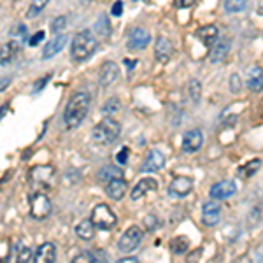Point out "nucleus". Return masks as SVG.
Returning a JSON list of instances; mask_svg holds the SVG:
<instances>
[{"label":"nucleus","instance_id":"13","mask_svg":"<svg viewBox=\"0 0 263 263\" xmlns=\"http://www.w3.org/2000/svg\"><path fill=\"white\" fill-rule=\"evenodd\" d=\"M172 53H174L172 42L168 41L167 37H158V39H156V44H155V57H156V60H158L160 63L171 62Z\"/></svg>","mask_w":263,"mask_h":263},{"label":"nucleus","instance_id":"4","mask_svg":"<svg viewBox=\"0 0 263 263\" xmlns=\"http://www.w3.org/2000/svg\"><path fill=\"white\" fill-rule=\"evenodd\" d=\"M91 223L99 230H112L118 223V218L111 207L105 205V203H99L91 211Z\"/></svg>","mask_w":263,"mask_h":263},{"label":"nucleus","instance_id":"36","mask_svg":"<svg viewBox=\"0 0 263 263\" xmlns=\"http://www.w3.org/2000/svg\"><path fill=\"white\" fill-rule=\"evenodd\" d=\"M128 155H130L128 147H121V149L116 153V162L120 165H126V162H128Z\"/></svg>","mask_w":263,"mask_h":263},{"label":"nucleus","instance_id":"43","mask_svg":"<svg viewBox=\"0 0 263 263\" xmlns=\"http://www.w3.org/2000/svg\"><path fill=\"white\" fill-rule=\"evenodd\" d=\"M202 254V249H197L195 253H192L188 256V263H198V256Z\"/></svg>","mask_w":263,"mask_h":263},{"label":"nucleus","instance_id":"46","mask_svg":"<svg viewBox=\"0 0 263 263\" xmlns=\"http://www.w3.org/2000/svg\"><path fill=\"white\" fill-rule=\"evenodd\" d=\"M258 12H260V14L263 16V0H260V2H258Z\"/></svg>","mask_w":263,"mask_h":263},{"label":"nucleus","instance_id":"1","mask_svg":"<svg viewBox=\"0 0 263 263\" xmlns=\"http://www.w3.org/2000/svg\"><path fill=\"white\" fill-rule=\"evenodd\" d=\"M88 111H90V95L86 91L74 93L67 102L65 111H63V121H65L67 128H78L86 118Z\"/></svg>","mask_w":263,"mask_h":263},{"label":"nucleus","instance_id":"28","mask_svg":"<svg viewBox=\"0 0 263 263\" xmlns=\"http://www.w3.org/2000/svg\"><path fill=\"white\" fill-rule=\"evenodd\" d=\"M188 95H190V99H192L193 104H198V102H200L202 86H200V83H198L197 79H193V81L188 83Z\"/></svg>","mask_w":263,"mask_h":263},{"label":"nucleus","instance_id":"35","mask_svg":"<svg viewBox=\"0 0 263 263\" xmlns=\"http://www.w3.org/2000/svg\"><path fill=\"white\" fill-rule=\"evenodd\" d=\"M118 109H120V102H118V99H109L107 102H105V105L102 107V111H104L105 114H112L116 112Z\"/></svg>","mask_w":263,"mask_h":263},{"label":"nucleus","instance_id":"20","mask_svg":"<svg viewBox=\"0 0 263 263\" xmlns=\"http://www.w3.org/2000/svg\"><path fill=\"white\" fill-rule=\"evenodd\" d=\"M218 27L216 25H207V27H202L200 30L197 32V37L200 39V42L205 48H213L216 39H218Z\"/></svg>","mask_w":263,"mask_h":263},{"label":"nucleus","instance_id":"22","mask_svg":"<svg viewBox=\"0 0 263 263\" xmlns=\"http://www.w3.org/2000/svg\"><path fill=\"white\" fill-rule=\"evenodd\" d=\"M228 51H230V44L228 42H218L209 49V60L211 63H219L227 58Z\"/></svg>","mask_w":263,"mask_h":263},{"label":"nucleus","instance_id":"10","mask_svg":"<svg viewBox=\"0 0 263 263\" xmlns=\"http://www.w3.org/2000/svg\"><path fill=\"white\" fill-rule=\"evenodd\" d=\"M203 144V135L200 130H188L182 137V151L184 153H197Z\"/></svg>","mask_w":263,"mask_h":263},{"label":"nucleus","instance_id":"24","mask_svg":"<svg viewBox=\"0 0 263 263\" xmlns=\"http://www.w3.org/2000/svg\"><path fill=\"white\" fill-rule=\"evenodd\" d=\"M76 235L83 240H91L95 237V224L91 223V219H84L76 227Z\"/></svg>","mask_w":263,"mask_h":263},{"label":"nucleus","instance_id":"47","mask_svg":"<svg viewBox=\"0 0 263 263\" xmlns=\"http://www.w3.org/2000/svg\"><path fill=\"white\" fill-rule=\"evenodd\" d=\"M126 65H128V69H132L135 65V60H126Z\"/></svg>","mask_w":263,"mask_h":263},{"label":"nucleus","instance_id":"48","mask_svg":"<svg viewBox=\"0 0 263 263\" xmlns=\"http://www.w3.org/2000/svg\"><path fill=\"white\" fill-rule=\"evenodd\" d=\"M134 2H135V0H134Z\"/></svg>","mask_w":263,"mask_h":263},{"label":"nucleus","instance_id":"7","mask_svg":"<svg viewBox=\"0 0 263 263\" xmlns=\"http://www.w3.org/2000/svg\"><path fill=\"white\" fill-rule=\"evenodd\" d=\"M51 179H53V168L48 167V165H41V167L32 168L30 181L35 188L48 190L51 186Z\"/></svg>","mask_w":263,"mask_h":263},{"label":"nucleus","instance_id":"6","mask_svg":"<svg viewBox=\"0 0 263 263\" xmlns=\"http://www.w3.org/2000/svg\"><path fill=\"white\" fill-rule=\"evenodd\" d=\"M30 214L35 219H44L51 214V202L44 193H35L30 202Z\"/></svg>","mask_w":263,"mask_h":263},{"label":"nucleus","instance_id":"14","mask_svg":"<svg viewBox=\"0 0 263 263\" xmlns=\"http://www.w3.org/2000/svg\"><path fill=\"white\" fill-rule=\"evenodd\" d=\"M156 188H158V182H156V179H153V177H144V179H141L137 184L134 186L130 197H132V200H139V198H142L146 193L155 192Z\"/></svg>","mask_w":263,"mask_h":263},{"label":"nucleus","instance_id":"32","mask_svg":"<svg viewBox=\"0 0 263 263\" xmlns=\"http://www.w3.org/2000/svg\"><path fill=\"white\" fill-rule=\"evenodd\" d=\"M65 27H67V18L65 16H58V18L53 20V23H51V32L60 35Z\"/></svg>","mask_w":263,"mask_h":263},{"label":"nucleus","instance_id":"5","mask_svg":"<svg viewBox=\"0 0 263 263\" xmlns=\"http://www.w3.org/2000/svg\"><path fill=\"white\" fill-rule=\"evenodd\" d=\"M142 230L139 227H130L118 240V249L121 253H132L134 249H137V246L142 240Z\"/></svg>","mask_w":263,"mask_h":263},{"label":"nucleus","instance_id":"17","mask_svg":"<svg viewBox=\"0 0 263 263\" xmlns=\"http://www.w3.org/2000/svg\"><path fill=\"white\" fill-rule=\"evenodd\" d=\"M165 162H167V160H165L163 153L158 149H153L149 155H147V160L142 165V171L144 172H156V171H160V168H163Z\"/></svg>","mask_w":263,"mask_h":263},{"label":"nucleus","instance_id":"19","mask_svg":"<svg viewBox=\"0 0 263 263\" xmlns=\"http://www.w3.org/2000/svg\"><path fill=\"white\" fill-rule=\"evenodd\" d=\"M20 53V42L18 41H11L0 48V65H9L14 62V58Z\"/></svg>","mask_w":263,"mask_h":263},{"label":"nucleus","instance_id":"40","mask_svg":"<svg viewBox=\"0 0 263 263\" xmlns=\"http://www.w3.org/2000/svg\"><path fill=\"white\" fill-rule=\"evenodd\" d=\"M111 14L112 16H121L123 14V2H121V0H116V2H114V6L111 9Z\"/></svg>","mask_w":263,"mask_h":263},{"label":"nucleus","instance_id":"34","mask_svg":"<svg viewBox=\"0 0 263 263\" xmlns=\"http://www.w3.org/2000/svg\"><path fill=\"white\" fill-rule=\"evenodd\" d=\"M30 260H32L30 248H21L18 253V258H16V263H30Z\"/></svg>","mask_w":263,"mask_h":263},{"label":"nucleus","instance_id":"21","mask_svg":"<svg viewBox=\"0 0 263 263\" xmlns=\"http://www.w3.org/2000/svg\"><path fill=\"white\" fill-rule=\"evenodd\" d=\"M105 193L112 198V200H121L126 193V182L125 179H114L107 182V188H105Z\"/></svg>","mask_w":263,"mask_h":263},{"label":"nucleus","instance_id":"38","mask_svg":"<svg viewBox=\"0 0 263 263\" xmlns=\"http://www.w3.org/2000/svg\"><path fill=\"white\" fill-rule=\"evenodd\" d=\"M42 41H44V32H37V33H33V35L30 37L28 44H30L32 48H33V46H37V44H39V42H42Z\"/></svg>","mask_w":263,"mask_h":263},{"label":"nucleus","instance_id":"16","mask_svg":"<svg viewBox=\"0 0 263 263\" xmlns=\"http://www.w3.org/2000/svg\"><path fill=\"white\" fill-rule=\"evenodd\" d=\"M65 44H67V35H65V33H60V35L53 37V41H49L48 44H46L44 51H42V58H44V60L53 58L54 54H58L63 48H65Z\"/></svg>","mask_w":263,"mask_h":263},{"label":"nucleus","instance_id":"27","mask_svg":"<svg viewBox=\"0 0 263 263\" xmlns=\"http://www.w3.org/2000/svg\"><path fill=\"white\" fill-rule=\"evenodd\" d=\"M188 244H190L188 237H176V239L171 242V249L174 254H182V253H186V249H188Z\"/></svg>","mask_w":263,"mask_h":263},{"label":"nucleus","instance_id":"25","mask_svg":"<svg viewBox=\"0 0 263 263\" xmlns=\"http://www.w3.org/2000/svg\"><path fill=\"white\" fill-rule=\"evenodd\" d=\"M121 176H123L121 168L114 167V165H105V167H102L99 172V179L107 181V182L114 181V179H121Z\"/></svg>","mask_w":263,"mask_h":263},{"label":"nucleus","instance_id":"26","mask_svg":"<svg viewBox=\"0 0 263 263\" xmlns=\"http://www.w3.org/2000/svg\"><path fill=\"white\" fill-rule=\"evenodd\" d=\"M100 253H90L83 251L72 260V263H104V258H99Z\"/></svg>","mask_w":263,"mask_h":263},{"label":"nucleus","instance_id":"15","mask_svg":"<svg viewBox=\"0 0 263 263\" xmlns=\"http://www.w3.org/2000/svg\"><path fill=\"white\" fill-rule=\"evenodd\" d=\"M54 260H57V246L51 242L42 244L33 256V263H54Z\"/></svg>","mask_w":263,"mask_h":263},{"label":"nucleus","instance_id":"39","mask_svg":"<svg viewBox=\"0 0 263 263\" xmlns=\"http://www.w3.org/2000/svg\"><path fill=\"white\" fill-rule=\"evenodd\" d=\"M174 2H176L177 9H190L195 4V0H174Z\"/></svg>","mask_w":263,"mask_h":263},{"label":"nucleus","instance_id":"41","mask_svg":"<svg viewBox=\"0 0 263 263\" xmlns=\"http://www.w3.org/2000/svg\"><path fill=\"white\" fill-rule=\"evenodd\" d=\"M254 263H263V244L258 246L254 251Z\"/></svg>","mask_w":263,"mask_h":263},{"label":"nucleus","instance_id":"37","mask_svg":"<svg viewBox=\"0 0 263 263\" xmlns=\"http://www.w3.org/2000/svg\"><path fill=\"white\" fill-rule=\"evenodd\" d=\"M240 88H242V83H240V76L239 74H232L230 78V90L233 93L240 91Z\"/></svg>","mask_w":263,"mask_h":263},{"label":"nucleus","instance_id":"33","mask_svg":"<svg viewBox=\"0 0 263 263\" xmlns=\"http://www.w3.org/2000/svg\"><path fill=\"white\" fill-rule=\"evenodd\" d=\"M95 30L100 33L102 37H107L109 35V32H111V27H109V23H107V20L102 16V18L99 20V23L95 25Z\"/></svg>","mask_w":263,"mask_h":263},{"label":"nucleus","instance_id":"8","mask_svg":"<svg viewBox=\"0 0 263 263\" xmlns=\"http://www.w3.org/2000/svg\"><path fill=\"white\" fill-rule=\"evenodd\" d=\"M221 218V205L219 202H205L202 207V223L207 227H214Z\"/></svg>","mask_w":263,"mask_h":263},{"label":"nucleus","instance_id":"9","mask_svg":"<svg viewBox=\"0 0 263 263\" xmlns=\"http://www.w3.org/2000/svg\"><path fill=\"white\" fill-rule=\"evenodd\" d=\"M237 192V184L233 181H221L216 182V184L211 188V198L213 200H224V198H230L232 195H235Z\"/></svg>","mask_w":263,"mask_h":263},{"label":"nucleus","instance_id":"12","mask_svg":"<svg viewBox=\"0 0 263 263\" xmlns=\"http://www.w3.org/2000/svg\"><path fill=\"white\" fill-rule=\"evenodd\" d=\"M118 76H120V67L116 65L114 62H104L100 67V84L104 88L111 86V84L116 81Z\"/></svg>","mask_w":263,"mask_h":263},{"label":"nucleus","instance_id":"30","mask_svg":"<svg viewBox=\"0 0 263 263\" xmlns=\"http://www.w3.org/2000/svg\"><path fill=\"white\" fill-rule=\"evenodd\" d=\"M260 167H261V162L258 158H254L249 163H246L244 167L240 168V172H242L246 177H251V176H254V174L258 172V168H260Z\"/></svg>","mask_w":263,"mask_h":263},{"label":"nucleus","instance_id":"2","mask_svg":"<svg viewBox=\"0 0 263 263\" xmlns=\"http://www.w3.org/2000/svg\"><path fill=\"white\" fill-rule=\"evenodd\" d=\"M97 49V39L90 30H81L79 33H76L74 41H72V58L76 62H84L95 53Z\"/></svg>","mask_w":263,"mask_h":263},{"label":"nucleus","instance_id":"44","mask_svg":"<svg viewBox=\"0 0 263 263\" xmlns=\"http://www.w3.org/2000/svg\"><path fill=\"white\" fill-rule=\"evenodd\" d=\"M116 263H139L135 258H132V256H128V258H121V260H118Z\"/></svg>","mask_w":263,"mask_h":263},{"label":"nucleus","instance_id":"23","mask_svg":"<svg viewBox=\"0 0 263 263\" xmlns=\"http://www.w3.org/2000/svg\"><path fill=\"white\" fill-rule=\"evenodd\" d=\"M248 86L249 90L254 93H260L263 90V69L261 67H253L249 72V79H248Z\"/></svg>","mask_w":263,"mask_h":263},{"label":"nucleus","instance_id":"42","mask_svg":"<svg viewBox=\"0 0 263 263\" xmlns=\"http://www.w3.org/2000/svg\"><path fill=\"white\" fill-rule=\"evenodd\" d=\"M11 84V78L9 76H6V78H0V93L4 90H7V86Z\"/></svg>","mask_w":263,"mask_h":263},{"label":"nucleus","instance_id":"11","mask_svg":"<svg viewBox=\"0 0 263 263\" xmlns=\"http://www.w3.org/2000/svg\"><path fill=\"white\" fill-rule=\"evenodd\" d=\"M192 190H193V179L186 176L176 177V179L171 182V186H168V192H171V195H174V197H186Z\"/></svg>","mask_w":263,"mask_h":263},{"label":"nucleus","instance_id":"18","mask_svg":"<svg viewBox=\"0 0 263 263\" xmlns=\"http://www.w3.org/2000/svg\"><path fill=\"white\" fill-rule=\"evenodd\" d=\"M149 42H151L149 33L144 30V28H135V30L130 33L128 48L130 49H144V48H147Z\"/></svg>","mask_w":263,"mask_h":263},{"label":"nucleus","instance_id":"3","mask_svg":"<svg viewBox=\"0 0 263 263\" xmlns=\"http://www.w3.org/2000/svg\"><path fill=\"white\" fill-rule=\"evenodd\" d=\"M120 132H121L120 123L116 120H112V118H104V120L93 128L91 137H93V141L97 144H100V146H107V144L114 142L120 137Z\"/></svg>","mask_w":263,"mask_h":263},{"label":"nucleus","instance_id":"29","mask_svg":"<svg viewBox=\"0 0 263 263\" xmlns=\"http://www.w3.org/2000/svg\"><path fill=\"white\" fill-rule=\"evenodd\" d=\"M248 6L246 0H227L224 2V11L227 12H242Z\"/></svg>","mask_w":263,"mask_h":263},{"label":"nucleus","instance_id":"31","mask_svg":"<svg viewBox=\"0 0 263 263\" xmlns=\"http://www.w3.org/2000/svg\"><path fill=\"white\" fill-rule=\"evenodd\" d=\"M49 0H32L30 4V9H28V18H33V16H37L39 12L44 11V7L48 6Z\"/></svg>","mask_w":263,"mask_h":263},{"label":"nucleus","instance_id":"45","mask_svg":"<svg viewBox=\"0 0 263 263\" xmlns=\"http://www.w3.org/2000/svg\"><path fill=\"white\" fill-rule=\"evenodd\" d=\"M48 79H49V76H46V78L42 79L41 83H37V84H35V91H39L41 88H42V86H44V84H46V81H48Z\"/></svg>","mask_w":263,"mask_h":263}]
</instances>
